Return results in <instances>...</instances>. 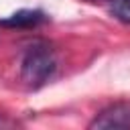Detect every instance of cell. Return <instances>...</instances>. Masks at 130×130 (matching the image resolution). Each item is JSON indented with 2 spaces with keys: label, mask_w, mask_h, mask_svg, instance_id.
I'll return each mask as SVG.
<instances>
[{
  "label": "cell",
  "mask_w": 130,
  "mask_h": 130,
  "mask_svg": "<svg viewBox=\"0 0 130 130\" xmlns=\"http://www.w3.org/2000/svg\"><path fill=\"white\" fill-rule=\"evenodd\" d=\"M57 69V57L49 43L37 41L26 47L20 61V77L28 87H41L47 83Z\"/></svg>",
  "instance_id": "cell-1"
},
{
  "label": "cell",
  "mask_w": 130,
  "mask_h": 130,
  "mask_svg": "<svg viewBox=\"0 0 130 130\" xmlns=\"http://www.w3.org/2000/svg\"><path fill=\"white\" fill-rule=\"evenodd\" d=\"M91 130H106V128H130V102H118L102 110L91 122Z\"/></svg>",
  "instance_id": "cell-2"
},
{
  "label": "cell",
  "mask_w": 130,
  "mask_h": 130,
  "mask_svg": "<svg viewBox=\"0 0 130 130\" xmlns=\"http://www.w3.org/2000/svg\"><path fill=\"white\" fill-rule=\"evenodd\" d=\"M43 20H45V14L41 10H20L12 14L10 18L2 20V24L4 26H35Z\"/></svg>",
  "instance_id": "cell-3"
},
{
  "label": "cell",
  "mask_w": 130,
  "mask_h": 130,
  "mask_svg": "<svg viewBox=\"0 0 130 130\" xmlns=\"http://www.w3.org/2000/svg\"><path fill=\"white\" fill-rule=\"evenodd\" d=\"M110 10L120 22L130 24V0H110Z\"/></svg>",
  "instance_id": "cell-4"
},
{
  "label": "cell",
  "mask_w": 130,
  "mask_h": 130,
  "mask_svg": "<svg viewBox=\"0 0 130 130\" xmlns=\"http://www.w3.org/2000/svg\"><path fill=\"white\" fill-rule=\"evenodd\" d=\"M0 124H2V120H0Z\"/></svg>",
  "instance_id": "cell-5"
}]
</instances>
